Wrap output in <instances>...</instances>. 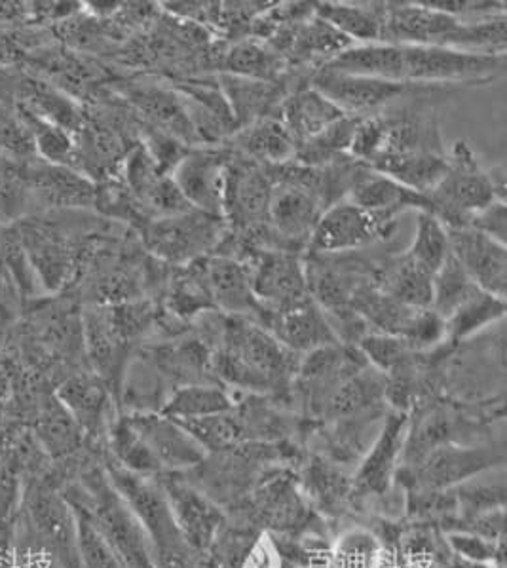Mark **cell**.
<instances>
[{
    "mask_svg": "<svg viewBox=\"0 0 507 568\" xmlns=\"http://www.w3.org/2000/svg\"><path fill=\"white\" fill-rule=\"evenodd\" d=\"M301 356L277 343L250 317L224 316L221 338L211 356L215 383L242 394L274 397L291 404V386Z\"/></svg>",
    "mask_w": 507,
    "mask_h": 568,
    "instance_id": "6da1fadb",
    "label": "cell"
},
{
    "mask_svg": "<svg viewBox=\"0 0 507 568\" xmlns=\"http://www.w3.org/2000/svg\"><path fill=\"white\" fill-rule=\"evenodd\" d=\"M61 495L92 519L125 568H156L145 530L119 490L112 487L105 469H88L79 483L69 485Z\"/></svg>",
    "mask_w": 507,
    "mask_h": 568,
    "instance_id": "7a4b0ae2",
    "label": "cell"
},
{
    "mask_svg": "<svg viewBox=\"0 0 507 568\" xmlns=\"http://www.w3.org/2000/svg\"><path fill=\"white\" fill-rule=\"evenodd\" d=\"M237 511L245 514L251 525H257L274 538H298L310 532H322L317 511L310 506L298 476L290 466L264 469Z\"/></svg>",
    "mask_w": 507,
    "mask_h": 568,
    "instance_id": "3957f363",
    "label": "cell"
},
{
    "mask_svg": "<svg viewBox=\"0 0 507 568\" xmlns=\"http://www.w3.org/2000/svg\"><path fill=\"white\" fill-rule=\"evenodd\" d=\"M429 213L439 219L448 231L468 226L469 219L493 202H504L496 196L488 168L468 141H456L447 156V170L442 181L426 194Z\"/></svg>",
    "mask_w": 507,
    "mask_h": 568,
    "instance_id": "277c9868",
    "label": "cell"
},
{
    "mask_svg": "<svg viewBox=\"0 0 507 568\" xmlns=\"http://www.w3.org/2000/svg\"><path fill=\"white\" fill-rule=\"evenodd\" d=\"M226 229L223 217L192 207L168 217L152 219L139 236L151 257L165 265L185 266L213 255Z\"/></svg>",
    "mask_w": 507,
    "mask_h": 568,
    "instance_id": "5b68a950",
    "label": "cell"
},
{
    "mask_svg": "<svg viewBox=\"0 0 507 568\" xmlns=\"http://www.w3.org/2000/svg\"><path fill=\"white\" fill-rule=\"evenodd\" d=\"M403 47V82L437 88L485 87L506 73V55L443 47Z\"/></svg>",
    "mask_w": 507,
    "mask_h": 568,
    "instance_id": "8992f818",
    "label": "cell"
},
{
    "mask_svg": "<svg viewBox=\"0 0 507 568\" xmlns=\"http://www.w3.org/2000/svg\"><path fill=\"white\" fill-rule=\"evenodd\" d=\"M381 258L367 252L304 253V272L310 297L314 298L327 317L343 316L352 311L359 291L375 285Z\"/></svg>",
    "mask_w": 507,
    "mask_h": 568,
    "instance_id": "52a82bcc",
    "label": "cell"
},
{
    "mask_svg": "<svg viewBox=\"0 0 507 568\" xmlns=\"http://www.w3.org/2000/svg\"><path fill=\"white\" fill-rule=\"evenodd\" d=\"M506 450L501 445L445 443L418 463L399 471L397 483H410V490H448L475 477L504 468Z\"/></svg>",
    "mask_w": 507,
    "mask_h": 568,
    "instance_id": "ba28073f",
    "label": "cell"
},
{
    "mask_svg": "<svg viewBox=\"0 0 507 568\" xmlns=\"http://www.w3.org/2000/svg\"><path fill=\"white\" fill-rule=\"evenodd\" d=\"M367 365L369 362L357 346L343 343L323 346L301 357L291 397L298 402L304 420L320 423L333 394Z\"/></svg>",
    "mask_w": 507,
    "mask_h": 568,
    "instance_id": "9c48e42d",
    "label": "cell"
},
{
    "mask_svg": "<svg viewBox=\"0 0 507 568\" xmlns=\"http://www.w3.org/2000/svg\"><path fill=\"white\" fill-rule=\"evenodd\" d=\"M408 413L389 409L383 428L352 474V506L384 503L394 495L408 434Z\"/></svg>",
    "mask_w": 507,
    "mask_h": 568,
    "instance_id": "30bf717a",
    "label": "cell"
},
{
    "mask_svg": "<svg viewBox=\"0 0 507 568\" xmlns=\"http://www.w3.org/2000/svg\"><path fill=\"white\" fill-rule=\"evenodd\" d=\"M26 519L40 561L53 562L58 568H80L77 517L65 496L34 487L27 496Z\"/></svg>",
    "mask_w": 507,
    "mask_h": 568,
    "instance_id": "8fae6325",
    "label": "cell"
},
{
    "mask_svg": "<svg viewBox=\"0 0 507 568\" xmlns=\"http://www.w3.org/2000/svg\"><path fill=\"white\" fill-rule=\"evenodd\" d=\"M156 479L164 489L179 535L194 554L205 559L229 523L224 509L196 489L183 474H160Z\"/></svg>",
    "mask_w": 507,
    "mask_h": 568,
    "instance_id": "7c38bea8",
    "label": "cell"
},
{
    "mask_svg": "<svg viewBox=\"0 0 507 568\" xmlns=\"http://www.w3.org/2000/svg\"><path fill=\"white\" fill-rule=\"evenodd\" d=\"M272 189L274 181L268 165L231 151L224 175L223 219L226 226L231 231H247L266 225Z\"/></svg>",
    "mask_w": 507,
    "mask_h": 568,
    "instance_id": "4fadbf2b",
    "label": "cell"
},
{
    "mask_svg": "<svg viewBox=\"0 0 507 568\" xmlns=\"http://www.w3.org/2000/svg\"><path fill=\"white\" fill-rule=\"evenodd\" d=\"M310 87L316 88L317 92L333 101L344 114L357 116V119H367L381 113L392 103L420 92L424 88H429L335 73L327 69H316L310 77Z\"/></svg>",
    "mask_w": 507,
    "mask_h": 568,
    "instance_id": "5bb4252c",
    "label": "cell"
},
{
    "mask_svg": "<svg viewBox=\"0 0 507 568\" xmlns=\"http://www.w3.org/2000/svg\"><path fill=\"white\" fill-rule=\"evenodd\" d=\"M396 229L383 225L373 215L363 212L362 207L343 200L323 212L310 239L308 252H367L371 245L392 239Z\"/></svg>",
    "mask_w": 507,
    "mask_h": 568,
    "instance_id": "9a60e30c",
    "label": "cell"
},
{
    "mask_svg": "<svg viewBox=\"0 0 507 568\" xmlns=\"http://www.w3.org/2000/svg\"><path fill=\"white\" fill-rule=\"evenodd\" d=\"M231 151L224 145L192 146L172 179L183 199L200 212L223 217L224 175Z\"/></svg>",
    "mask_w": 507,
    "mask_h": 568,
    "instance_id": "2e32d148",
    "label": "cell"
},
{
    "mask_svg": "<svg viewBox=\"0 0 507 568\" xmlns=\"http://www.w3.org/2000/svg\"><path fill=\"white\" fill-rule=\"evenodd\" d=\"M245 266L264 312L280 311L310 295L303 253L271 250L258 253Z\"/></svg>",
    "mask_w": 507,
    "mask_h": 568,
    "instance_id": "e0dca14e",
    "label": "cell"
},
{
    "mask_svg": "<svg viewBox=\"0 0 507 568\" xmlns=\"http://www.w3.org/2000/svg\"><path fill=\"white\" fill-rule=\"evenodd\" d=\"M257 324L263 325L287 351L301 357L323 346L338 344L329 317L310 295L280 311H263Z\"/></svg>",
    "mask_w": 507,
    "mask_h": 568,
    "instance_id": "ac0fdd59",
    "label": "cell"
},
{
    "mask_svg": "<svg viewBox=\"0 0 507 568\" xmlns=\"http://www.w3.org/2000/svg\"><path fill=\"white\" fill-rule=\"evenodd\" d=\"M125 417L156 458L164 474H185L204 463L207 453L178 420L165 417L162 413Z\"/></svg>",
    "mask_w": 507,
    "mask_h": 568,
    "instance_id": "d6986e66",
    "label": "cell"
},
{
    "mask_svg": "<svg viewBox=\"0 0 507 568\" xmlns=\"http://www.w3.org/2000/svg\"><path fill=\"white\" fill-rule=\"evenodd\" d=\"M448 245L450 255L460 263L464 272L474 280L479 290L495 297L506 298V244L488 239L471 226H462L448 231Z\"/></svg>",
    "mask_w": 507,
    "mask_h": 568,
    "instance_id": "ffe728a7",
    "label": "cell"
},
{
    "mask_svg": "<svg viewBox=\"0 0 507 568\" xmlns=\"http://www.w3.org/2000/svg\"><path fill=\"white\" fill-rule=\"evenodd\" d=\"M120 92L141 124L170 133L186 146H200L185 103L170 84L135 82Z\"/></svg>",
    "mask_w": 507,
    "mask_h": 568,
    "instance_id": "44dd1931",
    "label": "cell"
},
{
    "mask_svg": "<svg viewBox=\"0 0 507 568\" xmlns=\"http://www.w3.org/2000/svg\"><path fill=\"white\" fill-rule=\"evenodd\" d=\"M460 20L428 2H386L383 42L405 47H443Z\"/></svg>",
    "mask_w": 507,
    "mask_h": 568,
    "instance_id": "7402d4cb",
    "label": "cell"
},
{
    "mask_svg": "<svg viewBox=\"0 0 507 568\" xmlns=\"http://www.w3.org/2000/svg\"><path fill=\"white\" fill-rule=\"evenodd\" d=\"M323 212L325 210L320 202L312 199L308 192L290 183H274L268 205V226L285 252L303 255L308 252L310 239Z\"/></svg>",
    "mask_w": 507,
    "mask_h": 568,
    "instance_id": "603a6c76",
    "label": "cell"
},
{
    "mask_svg": "<svg viewBox=\"0 0 507 568\" xmlns=\"http://www.w3.org/2000/svg\"><path fill=\"white\" fill-rule=\"evenodd\" d=\"M26 183L29 202L44 207L88 210L95 207V181L73 168L27 160Z\"/></svg>",
    "mask_w": 507,
    "mask_h": 568,
    "instance_id": "cb8c5ba5",
    "label": "cell"
},
{
    "mask_svg": "<svg viewBox=\"0 0 507 568\" xmlns=\"http://www.w3.org/2000/svg\"><path fill=\"white\" fill-rule=\"evenodd\" d=\"M346 200L388 226H397L403 213H429V200L426 194L410 191L388 175L375 172L373 168H367L362 178L357 179Z\"/></svg>",
    "mask_w": 507,
    "mask_h": 568,
    "instance_id": "d4e9b609",
    "label": "cell"
},
{
    "mask_svg": "<svg viewBox=\"0 0 507 568\" xmlns=\"http://www.w3.org/2000/svg\"><path fill=\"white\" fill-rule=\"evenodd\" d=\"M55 397L79 424L84 436L92 439L107 436L112 423L109 415L114 399L109 386L92 369H80L67 377Z\"/></svg>",
    "mask_w": 507,
    "mask_h": 568,
    "instance_id": "484cf974",
    "label": "cell"
},
{
    "mask_svg": "<svg viewBox=\"0 0 507 568\" xmlns=\"http://www.w3.org/2000/svg\"><path fill=\"white\" fill-rule=\"evenodd\" d=\"M205 278L215 311L224 316L250 317L258 322L263 308L251 285L250 268L234 258L210 255L205 257Z\"/></svg>",
    "mask_w": 507,
    "mask_h": 568,
    "instance_id": "4316f807",
    "label": "cell"
},
{
    "mask_svg": "<svg viewBox=\"0 0 507 568\" xmlns=\"http://www.w3.org/2000/svg\"><path fill=\"white\" fill-rule=\"evenodd\" d=\"M303 474L298 476L301 489L310 506L325 516H343L352 504V471L325 460L322 456L304 455Z\"/></svg>",
    "mask_w": 507,
    "mask_h": 568,
    "instance_id": "83f0119b",
    "label": "cell"
},
{
    "mask_svg": "<svg viewBox=\"0 0 507 568\" xmlns=\"http://www.w3.org/2000/svg\"><path fill=\"white\" fill-rule=\"evenodd\" d=\"M232 152L242 154L263 165H282L297 156V143L277 116L258 120L250 126L240 128L224 141Z\"/></svg>",
    "mask_w": 507,
    "mask_h": 568,
    "instance_id": "f1b7e54d",
    "label": "cell"
},
{
    "mask_svg": "<svg viewBox=\"0 0 507 568\" xmlns=\"http://www.w3.org/2000/svg\"><path fill=\"white\" fill-rule=\"evenodd\" d=\"M344 113L333 101L327 100L316 88L301 87L291 92L280 106L277 119L287 128L295 143L303 145L314 140L316 135L327 130L336 120L343 119Z\"/></svg>",
    "mask_w": 507,
    "mask_h": 568,
    "instance_id": "f546056e",
    "label": "cell"
},
{
    "mask_svg": "<svg viewBox=\"0 0 507 568\" xmlns=\"http://www.w3.org/2000/svg\"><path fill=\"white\" fill-rule=\"evenodd\" d=\"M352 47V40L338 33L335 27L317 18L314 12L310 20L297 27L290 50L285 53V61L291 69L316 71Z\"/></svg>",
    "mask_w": 507,
    "mask_h": 568,
    "instance_id": "4dcf8cb0",
    "label": "cell"
},
{
    "mask_svg": "<svg viewBox=\"0 0 507 568\" xmlns=\"http://www.w3.org/2000/svg\"><path fill=\"white\" fill-rule=\"evenodd\" d=\"M314 12L354 44L383 42L386 2H314Z\"/></svg>",
    "mask_w": 507,
    "mask_h": 568,
    "instance_id": "1f68e13d",
    "label": "cell"
},
{
    "mask_svg": "<svg viewBox=\"0 0 507 568\" xmlns=\"http://www.w3.org/2000/svg\"><path fill=\"white\" fill-rule=\"evenodd\" d=\"M378 290L388 297L410 308H432L434 276L416 266L405 253L381 257L378 263Z\"/></svg>",
    "mask_w": 507,
    "mask_h": 568,
    "instance_id": "d6a6232c",
    "label": "cell"
},
{
    "mask_svg": "<svg viewBox=\"0 0 507 568\" xmlns=\"http://www.w3.org/2000/svg\"><path fill=\"white\" fill-rule=\"evenodd\" d=\"M290 69L287 61L276 50L251 37L236 42H226L221 63H219V74H232L240 79L264 80V82L284 79Z\"/></svg>",
    "mask_w": 507,
    "mask_h": 568,
    "instance_id": "836d02e7",
    "label": "cell"
},
{
    "mask_svg": "<svg viewBox=\"0 0 507 568\" xmlns=\"http://www.w3.org/2000/svg\"><path fill=\"white\" fill-rule=\"evenodd\" d=\"M392 549L394 568H453V554L445 536L437 535L432 527H413L396 536Z\"/></svg>",
    "mask_w": 507,
    "mask_h": 568,
    "instance_id": "e575fe53",
    "label": "cell"
},
{
    "mask_svg": "<svg viewBox=\"0 0 507 568\" xmlns=\"http://www.w3.org/2000/svg\"><path fill=\"white\" fill-rule=\"evenodd\" d=\"M329 568H394L392 549L367 527H352L331 544Z\"/></svg>",
    "mask_w": 507,
    "mask_h": 568,
    "instance_id": "d590c367",
    "label": "cell"
},
{
    "mask_svg": "<svg viewBox=\"0 0 507 568\" xmlns=\"http://www.w3.org/2000/svg\"><path fill=\"white\" fill-rule=\"evenodd\" d=\"M234 405L236 397L232 390L219 383L191 384L173 390L160 413L178 423H185L194 418L229 413L234 409Z\"/></svg>",
    "mask_w": 507,
    "mask_h": 568,
    "instance_id": "8d00e7d4",
    "label": "cell"
},
{
    "mask_svg": "<svg viewBox=\"0 0 507 568\" xmlns=\"http://www.w3.org/2000/svg\"><path fill=\"white\" fill-rule=\"evenodd\" d=\"M506 317V298H498L490 293L479 291L468 303L462 304L447 322V343H468L471 338L479 337L485 331L504 324Z\"/></svg>",
    "mask_w": 507,
    "mask_h": 568,
    "instance_id": "74e56055",
    "label": "cell"
},
{
    "mask_svg": "<svg viewBox=\"0 0 507 568\" xmlns=\"http://www.w3.org/2000/svg\"><path fill=\"white\" fill-rule=\"evenodd\" d=\"M403 253L416 266H420L422 271L435 276V272L442 268L443 263L450 255L447 226L432 213L418 212L415 236Z\"/></svg>",
    "mask_w": 507,
    "mask_h": 568,
    "instance_id": "f35d334b",
    "label": "cell"
},
{
    "mask_svg": "<svg viewBox=\"0 0 507 568\" xmlns=\"http://www.w3.org/2000/svg\"><path fill=\"white\" fill-rule=\"evenodd\" d=\"M359 122L362 119L344 114L343 119L336 120L335 124L323 130L314 140L298 145L295 162L304 165H325L349 156V146H352Z\"/></svg>",
    "mask_w": 507,
    "mask_h": 568,
    "instance_id": "ab89813d",
    "label": "cell"
},
{
    "mask_svg": "<svg viewBox=\"0 0 507 568\" xmlns=\"http://www.w3.org/2000/svg\"><path fill=\"white\" fill-rule=\"evenodd\" d=\"M479 287L474 284L464 272L460 263L453 255H448L442 268L435 272L434 295H432V311L447 320L462 304L479 293Z\"/></svg>",
    "mask_w": 507,
    "mask_h": 568,
    "instance_id": "60d3db41",
    "label": "cell"
},
{
    "mask_svg": "<svg viewBox=\"0 0 507 568\" xmlns=\"http://www.w3.org/2000/svg\"><path fill=\"white\" fill-rule=\"evenodd\" d=\"M179 424L200 443V447L207 455L226 453V450L236 449L237 445L244 443V436H242V429L237 424L234 409L229 410V413H221V415L194 418V420H185V423Z\"/></svg>",
    "mask_w": 507,
    "mask_h": 568,
    "instance_id": "b9f144b4",
    "label": "cell"
},
{
    "mask_svg": "<svg viewBox=\"0 0 507 568\" xmlns=\"http://www.w3.org/2000/svg\"><path fill=\"white\" fill-rule=\"evenodd\" d=\"M39 429L42 442L53 455H69L79 449L80 443L84 439V432L74 423V418L60 404L58 397L48 405L44 417L40 418Z\"/></svg>",
    "mask_w": 507,
    "mask_h": 568,
    "instance_id": "7bdbcfd3",
    "label": "cell"
},
{
    "mask_svg": "<svg viewBox=\"0 0 507 568\" xmlns=\"http://www.w3.org/2000/svg\"><path fill=\"white\" fill-rule=\"evenodd\" d=\"M74 517H77V532H79V567L80 568H125L124 562L114 554L111 544L101 535L92 519L71 504Z\"/></svg>",
    "mask_w": 507,
    "mask_h": 568,
    "instance_id": "ee69618b",
    "label": "cell"
},
{
    "mask_svg": "<svg viewBox=\"0 0 507 568\" xmlns=\"http://www.w3.org/2000/svg\"><path fill=\"white\" fill-rule=\"evenodd\" d=\"M445 540L450 554L464 565L504 568V542H493L466 530H448Z\"/></svg>",
    "mask_w": 507,
    "mask_h": 568,
    "instance_id": "f6af8a7d",
    "label": "cell"
},
{
    "mask_svg": "<svg viewBox=\"0 0 507 568\" xmlns=\"http://www.w3.org/2000/svg\"><path fill=\"white\" fill-rule=\"evenodd\" d=\"M402 338L413 351H435L447 343V322L432 308H418L408 320Z\"/></svg>",
    "mask_w": 507,
    "mask_h": 568,
    "instance_id": "bcb514c9",
    "label": "cell"
},
{
    "mask_svg": "<svg viewBox=\"0 0 507 568\" xmlns=\"http://www.w3.org/2000/svg\"><path fill=\"white\" fill-rule=\"evenodd\" d=\"M468 226L481 232L488 239L496 240L500 244H506L507 240V207L506 202H493V204L483 207L481 212L475 213L469 219Z\"/></svg>",
    "mask_w": 507,
    "mask_h": 568,
    "instance_id": "7dc6e473",
    "label": "cell"
},
{
    "mask_svg": "<svg viewBox=\"0 0 507 568\" xmlns=\"http://www.w3.org/2000/svg\"><path fill=\"white\" fill-rule=\"evenodd\" d=\"M0 568H13L12 565H0ZM18 568V567H16Z\"/></svg>",
    "mask_w": 507,
    "mask_h": 568,
    "instance_id": "c3c4849f",
    "label": "cell"
}]
</instances>
